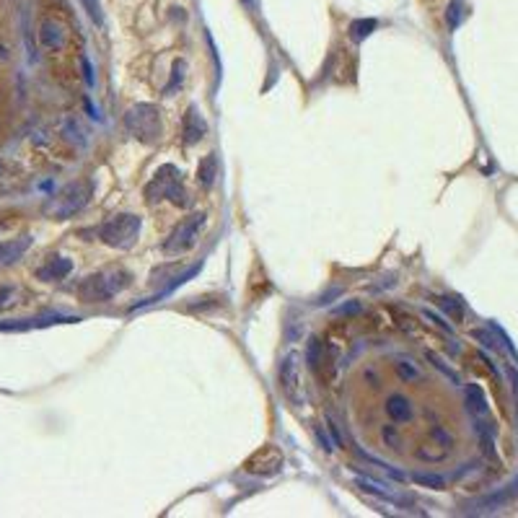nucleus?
Instances as JSON below:
<instances>
[{
	"instance_id": "nucleus-1",
	"label": "nucleus",
	"mask_w": 518,
	"mask_h": 518,
	"mask_svg": "<svg viewBox=\"0 0 518 518\" xmlns=\"http://www.w3.org/2000/svg\"><path fill=\"white\" fill-rule=\"evenodd\" d=\"M128 285V275L125 272H96V275H88L81 285H78V296L83 298L86 304H102V301H109L117 290H122Z\"/></svg>"
},
{
	"instance_id": "nucleus-2",
	"label": "nucleus",
	"mask_w": 518,
	"mask_h": 518,
	"mask_svg": "<svg viewBox=\"0 0 518 518\" xmlns=\"http://www.w3.org/2000/svg\"><path fill=\"white\" fill-rule=\"evenodd\" d=\"M125 128L137 140L154 143L156 137L161 135V119H158V111H156L154 104H137L125 114Z\"/></svg>"
},
{
	"instance_id": "nucleus-3",
	"label": "nucleus",
	"mask_w": 518,
	"mask_h": 518,
	"mask_svg": "<svg viewBox=\"0 0 518 518\" xmlns=\"http://www.w3.org/2000/svg\"><path fill=\"white\" fill-rule=\"evenodd\" d=\"M137 233H140V218L137 215H114L109 221L104 223L99 236H102L104 244L117 249H128L135 244Z\"/></svg>"
},
{
	"instance_id": "nucleus-4",
	"label": "nucleus",
	"mask_w": 518,
	"mask_h": 518,
	"mask_svg": "<svg viewBox=\"0 0 518 518\" xmlns=\"http://www.w3.org/2000/svg\"><path fill=\"white\" fill-rule=\"evenodd\" d=\"M203 226H205L203 212L189 215L187 221H182L177 229L171 231V236L166 238V244H163V252H166V254H182V252H189V249L197 244Z\"/></svg>"
},
{
	"instance_id": "nucleus-5",
	"label": "nucleus",
	"mask_w": 518,
	"mask_h": 518,
	"mask_svg": "<svg viewBox=\"0 0 518 518\" xmlns=\"http://www.w3.org/2000/svg\"><path fill=\"white\" fill-rule=\"evenodd\" d=\"M145 195H148L151 203L161 200V197H169L174 205H187V195H184V189L179 184V177H177V169H174V166L158 169L156 179L148 184V189H145Z\"/></svg>"
},
{
	"instance_id": "nucleus-6",
	"label": "nucleus",
	"mask_w": 518,
	"mask_h": 518,
	"mask_svg": "<svg viewBox=\"0 0 518 518\" xmlns=\"http://www.w3.org/2000/svg\"><path fill=\"white\" fill-rule=\"evenodd\" d=\"M282 469V454L275 446H262V449L252 454V459L247 461V472L257 477H272Z\"/></svg>"
},
{
	"instance_id": "nucleus-7",
	"label": "nucleus",
	"mask_w": 518,
	"mask_h": 518,
	"mask_svg": "<svg viewBox=\"0 0 518 518\" xmlns=\"http://www.w3.org/2000/svg\"><path fill=\"white\" fill-rule=\"evenodd\" d=\"M36 39H39V47H42L44 52L55 55V52L65 50V44H68V32H65L62 24L55 21V18H44L42 24H39Z\"/></svg>"
},
{
	"instance_id": "nucleus-8",
	"label": "nucleus",
	"mask_w": 518,
	"mask_h": 518,
	"mask_svg": "<svg viewBox=\"0 0 518 518\" xmlns=\"http://www.w3.org/2000/svg\"><path fill=\"white\" fill-rule=\"evenodd\" d=\"M91 197V184H70L57 200V215H73L76 210H81Z\"/></svg>"
},
{
	"instance_id": "nucleus-9",
	"label": "nucleus",
	"mask_w": 518,
	"mask_h": 518,
	"mask_svg": "<svg viewBox=\"0 0 518 518\" xmlns=\"http://www.w3.org/2000/svg\"><path fill=\"white\" fill-rule=\"evenodd\" d=\"M182 132H184V143H187V145L197 143V140L205 135V122H203V117L197 114L195 107H189L187 114H184V122H182Z\"/></svg>"
},
{
	"instance_id": "nucleus-10",
	"label": "nucleus",
	"mask_w": 518,
	"mask_h": 518,
	"mask_svg": "<svg viewBox=\"0 0 518 518\" xmlns=\"http://www.w3.org/2000/svg\"><path fill=\"white\" fill-rule=\"evenodd\" d=\"M32 244V238L29 236H21V238H13V241H6V244H0V264H11L21 259L26 249Z\"/></svg>"
},
{
	"instance_id": "nucleus-11",
	"label": "nucleus",
	"mask_w": 518,
	"mask_h": 518,
	"mask_svg": "<svg viewBox=\"0 0 518 518\" xmlns=\"http://www.w3.org/2000/svg\"><path fill=\"white\" fill-rule=\"evenodd\" d=\"M70 267H73V264H70L68 259L57 257V259H50V262L39 270V278H42V280H62L70 272Z\"/></svg>"
},
{
	"instance_id": "nucleus-12",
	"label": "nucleus",
	"mask_w": 518,
	"mask_h": 518,
	"mask_svg": "<svg viewBox=\"0 0 518 518\" xmlns=\"http://www.w3.org/2000/svg\"><path fill=\"white\" fill-rule=\"evenodd\" d=\"M386 412H389V417H391V420H397V423H402V420H409V415H412L409 402L404 400V397H391V400L386 402Z\"/></svg>"
},
{
	"instance_id": "nucleus-13",
	"label": "nucleus",
	"mask_w": 518,
	"mask_h": 518,
	"mask_svg": "<svg viewBox=\"0 0 518 518\" xmlns=\"http://www.w3.org/2000/svg\"><path fill=\"white\" fill-rule=\"evenodd\" d=\"M467 402H469V409L475 415H487V402H484L482 391L477 389V386H469L467 389Z\"/></svg>"
},
{
	"instance_id": "nucleus-14",
	"label": "nucleus",
	"mask_w": 518,
	"mask_h": 518,
	"mask_svg": "<svg viewBox=\"0 0 518 518\" xmlns=\"http://www.w3.org/2000/svg\"><path fill=\"white\" fill-rule=\"evenodd\" d=\"M197 174H200L197 179L203 182L205 187H210L212 179H215V156H207V158L200 163V171H197Z\"/></svg>"
},
{
	"instance_id": "nucleus-15",
	"label": "nucleus",
	"mask_w": 518,
	"mask_h": 518,
	"mask_svg": "<svg viewBox=\"0 0 518 518\" xmlns=\"http://www.w3.org/2000/svg\"><path fill=\"white\" fill-rule=\"evenodd\" d=\"M282 383H285V391H288L290 397L296 394V386H298V374H296V365H293V360H288L285 363V368H282Z\"/></svg>"
},
{
	"instance_id": "nucleus-16",
	"label": "nucleus",
	"mask_w": 518,
	"mask_h": 518,
	"mask_svg": "<svg viewBox=\"0 0 518 518\" xmlns=\"http://www.w3.org/2000/svg\"><path fill=\"white\" fill-rule=\"evenodd\" d=\"M374 29H376V21H371V18H368V21H355V24L350 26V32H353V36H355V39H363V36H368L371 32H374Z\"/></svg>"
},
{
	"instance_id": "nucleus-17",
	"label": "nucleus",
	"mask_w": 518,
	"mask_h": 518,
	"mask_svg": "<svg viewBox=\"0 0 518 518\" xmlns=\"http://www.w3.org/2000/svg\"><path fill=\"white\" fill-rule=\"evenodd\" d=\"M397 371H400V376H402V379H407V381H415V379H420V371H417L415 365H409L407 360L397 363Z\"/></svg>"
},
{
	"instance_id": "nucleus-18",
	"label": "nucleus",
	"mask_w": 518,
	"mask_h": 518,
	"mask_svg": "<svg viewBox=\"0 0 518 518\" xmlns=\"http://www.w3.org/2000/svg\"><path fill=\"white\" fill-rule=\"evenodd\" d=\"M438 304H441V306L446 308V311H449L454 319H461V314H464V311H461V304H459V301L454 304V298H441Z\"/></svg>"
},
{
	"instance_id": "nucleus-19",
	"label": "nucleus",
	"mask_w": 518,
	"mask_h": 518,
	"mask_svg": "<svg viewBox=\"0 0 518 518\" xmlns=\"http://www.w3.org/2000/svg\"><path fill=\"white\" fill-rule=\"evenodd\" d=\"M88 11V16L94 18V21H102V6H99V0H81Z\"/></svg>"
},
{
	"instance_id": "nucleus-20",
	"label": "nucleus",
	"mask_w": 518,
	"mask_h": 518,
	"mask_svg": "<svg viewBox=\"0 0 518 518\" xmlns=\"http://www.w3.org/2000/svg\"><path fill=\"white\" fill-rule=\"evenodd\" d=\"M11 296H13V290H11V288H0V308L8 306Z\"/></svg>"
},
{
	"instance_id": "nucleus-21",
	"label": "nucleus",
	"mask_w": 518,
	"mask_h": 518,
	"mask_svg": "<svg viewBox=\"0 0 518 518\" xmlns=\"http://www.w3.org/2000/svg\"><path fill=\"white\" fill-rule=\"evenodd\" d=\"M0 179H3V166H0Z\"/></svg>"
}]
</instances>
